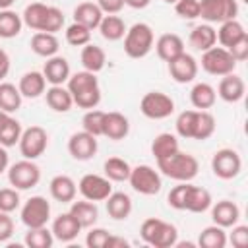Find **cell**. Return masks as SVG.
<instances>
[{"label": "cell", "mask_w": 248, "mask_h": 248, "mask_svg": "<svg viewBox=\"0 0 248 248\" xmlns=\"http://www.w3.org/2000/svg\"><path fill=\"white\" fill-rule=\"evenodd\" d=\"M213 203V198L209 194V190L202 188V186H190L188 190V198H186V207L184 211H190V213H203L211 207Z\"/></svg>", "instance_id": "35"}, {"label": "cell", "mask_w": 248, "mask_h": 248, "mask_svg": "<svg viewBox=\"0 0 248 248\" xmlns=\"http://www.w3.org/2000/svg\"><path fill=\"white\" fill-rule=\"evenodd\" d=\"M23 244L27 248H50L54 244V236L52 231L45 225V227H35V229H27Z\"/></svg>", "instance_id": "42"}, {"label": "cell", "mask_w": 248, "mask_h": 248, "mask_svg": "<svg viewBox=\"0 0 248 248\" xmlns=\"http://www.w3.org/2000/svg\"><path fill=\"white\" fill-rule=\"evenodd\" d=\"M70 213L78 219L81 229L93 227L99 219V207H97L95 202H89V200H79V202L74 200L72 205H70Z\"/></svg>", "instance_id": "30"}, {"label": "cell", "mask_w": 248, "mask_h": 248, "mask_svg": "<svg viewBox=\"0 0 248 248\" xmlns=\"http://www.w3.org/2000/svg\"><path fill=\"white\" fill-rule=\"evenodd\" d=\"M97 149H99L97 138L91 136L85 130L74 132L70 136V140H68V153L76 161H89V159H93L95 153H97Z\"/></svg>", "instance_id": "14"}, {"label": "cell", "mask_w": 248, "mask_h": 248, "mask_svg": "<svg viewBox=\"0 0 248 248\" xmlns=\"http://www.w3.org/2000/svg\"><path fill=\"white\" fill-rule=\"evenodd\" d=\"M155 52L163 62H170L172 58H176L178 54L184 52V41L180 35L176 33H163L157 41H155Z\"/></svg>", "instance_id": "22"}, {"label": "cell", "mask_w": 248, "mask_h": 248, "mask_svg": "<svg viewBox=\"0 0 248 248\" xmlns=\"http://www.w3.org/2000/svg\"><path fill=\"white\" fill-rule=\"evenodd\" d=\"M167 66H169L170 78L176 83H192L198 76V70H200L198 60L192 54H188L186 50L182 54H178L176 58H172L170 62H167Z\"/></svg>", "instance_id": "15"}, {"label": "cell", "mask_w": 248, "mask_h": 248, "mask_svg": "<svg viewBox=\"0 0 248 248\" xmlns=\"http://www.w3.org/2000/svg\"><path fill=\"white\" fill-rule=\"evenodd\" d=\"M128 182H130L132 190L138 192V194H141V196H155L163 188L161 172L155 170L151 165L132 167L130 176H128Z\"/></svg>", "instance_id": "6"}, {"label": "cell", "mask_w": 248, "mask_h": 248, "mask_svg": "<svg viewBox=\"0 0 248 248\" xmlns=\"http://www.w3.org/2000/svg\"><path fill=\"white\" fill-rule=\"evenodd\" d=\"M198 246L200 248H225L227 246V232L219 225H209L205 227L200 236H198Z\"/></svg>", "instance_id": "41"}, {"label": "cell", "mask_w": 248, "mask_h": 248, "mask_svg": "<svg viewBox=\"0 0 248 248\" xmlns=\"http://www.w3.org/2000/svg\"><path fill=\"white\" fill-rule=\"evenodd\" d=\"M130 163L122 157H108L103 163V172L110 182H126L130 176Z\"/></svg>", "instance_id": "39"}, {"label": "cell", "mask_w": 248, "mask_h": 248, "mask_svg": "<svg viewBox=\"0 0 248 248\" xmlns=\"http://www.w3.org/2000/svg\"><path fill=\"white\" fill-rule=\"evenodd\" d=\"M14 234V219L10 217V213L0 211V244L8 242Z\"/></svg>", "instance_id": "53"}, {"label": "cell", "mask_w": 248, "mask_h": 248, "mask_svg": "<svg viewBox=\"0 0 248 248\" xmlns=\"http://www.w3.org/2000/svg\"><path fill=\"white\" fill-rule=\"evenodd\" d=\"M217 101V91L207 81H198L190 89V103L196 110H209Z\"/></svg>", "instance_id": "26"}, {"label": "cell", "mask_w": 248, "mask_h": 248, "mask_svg": "<svg viewBox=\"0 0 248 248\" xmlns=\"http://www.w3.org/2000/svg\"><path fill=\"white\" fill-rule=\"evenodd\" d=\"M79 60H81L83 70L93 72V74H99L105 68V64H107V54H105V50L101 46H97L93 43H87L85 46H81Z\"/></svg>", "instance_id": "33"}, {"label": "cell", "mask_w": 248, "mask_h": 248, "mask_svg": "<svg viewBox=\"0 0 248 248\" xmlns=\"http://www.w3.org/2000/svg\"><path fill=\"white\" fill-rule=\"evenodd\" d=\"M231 54H232V58L236 60V62H244L246 58H248V37H244L242 41H238L236 45H232L231 48H227Z\"/></svg>", "instance_id": "55"}, {"label": "cell", "mask_w": 248, "mask_h": 248, "mask_svg": "<svg viewBox=\"0 0 248 248\" xmlns=\"http://www.w3.org/2000/svg\"><path fill=\"white\" fill-rule=\"evenodd\" d=\"M238 2L236 0H200V17L205 23H223L236 19Z\"/></svg>", "instance_id": "12"}, {"label": "cell", "mask_w": 248, "mask_h": 248, "mask_svg": "<svg viewBox=\"0 0 248 248\" xmlns=\"http://www.w3.org/2000/svg\"><path fill=\"white\" fill-rule=\"evenodd\" d=\"M194 122H196V108L182 110V112L176 116V120H174L176 136H178V138H184V140H192V134H194Z\"/></svg>", "instance_id": "46"}, {"label": "cell", "mask_w": 248, "mask_h": 248, "mask_svg": "<svg viewBox=\"0 0 248 248\" xmlns=\"http://www.w3.org/2000/svg\"><path fill=\"white\" fill-rule=\"evenodd\" d=\"M41 72H43L46 83H50V85H64L68 81V78L72 76L70 62L64 56H58V54L46 58Z\"/></svg>", "instance_id": "17"}, {"label": "cell", "mask_w": 248, "mask_h": 248, "mask_svg": "<svg viewBox=\"0 0 248 248\" xmlns=\"http://www.w3.org/2000/svg\"><path fill=\"white\" fill-rule=\"evenodd\" d=\"M66 87L74 99V105L79 108H97L101 103V85L97 79V74L81 70L68 78Z\"/></svg>", "instance_id": "1"}, {"label": "cell", "mask_w": 248, "mask_h": 248, "mask_svg": "<svg viewBox=\"0 0 248 248\" xmlns=\"http://www.w3.org/2000/svg\"><path fill=\"white\" fill-rule=\"evenodd\" d=\"M209 211H211V221L223 229H231L240 219V207L231 200H219L211 203Z\"/></svg>", "instance_id": "18"}, {"label": "cell", "mask_w": 248, "mask_h": 248, "mask_svg": "<svg viewBox=\"0 0 248 248\" xmlns=\"http://www.w3.org/2000/svg\"><path fill=\"white\" fill-rule=\"evenodd\" d=\"M17 89H19V93H21L23 99H37V97L45 95V91H46V79H45L43 72L31 70V72H25L19 78Z\"/></svg>", "instance_id": "23"}, {"label": "cell", "mask_w": 248, "mask_h": 248, "mask_svg": "<svg viewBox=\"0 0 248 248\" xmlns=\"http://www.w3.org/2000/svg\"><path fill=\"white\" fill-rule=\"evenodd\" d=\"M103 16H105V14L101 12V8H99L95 2H81V4H78V6L74 8V21L85 25V27L91 29V31L99 27Z\"/></svg>", "instance_id": "29"}, {"label": "cell", "mask_w": 248, "mask_h": 248, "mask_svg": "<svg viewBox=\"0 0 248 248\" xmlns=\"http://www.w3.org/2000/svg\"><path fill=\"white\" fill-rule=\"evenodd\" d=\"M140 110L149 120H163L174 112V101L163 91H147L140 101Z\"/></svg>", "instance_id": "9"}, {"label": "cell", "mask_w": 248, "mask_h": 248, "mask_svg": "<svg viewBox=\"0 0 248 248\" xmlns=\"http://www.w3.org/2000/svg\"><path fill=\"white\" fill-rule=\"evenodd\" d=\"M46 14H48V6L46 4H43V2H31V4L25 6V10L21 14L23 25H27L33 31H43L45 21H46Z\"/></svg>", "instance_id": "37"}, {"label": "cell", "mask_w": 248, "mask_h": 248, "mask_svg": "<svg viewBox=\"0 0 248 248\" xmlns=\"http://www.w3.org/2000/svg\"><path fill=\"white\" fill-rule=\"evenodd\" d=\"M8 116H10L8 112H4V110H0V128H2V124L6 122V118H8Z\"/></svg>", "instance_id": "61"}, {"label": "cell", "mask_w": 248, "mask_h": 248, "mask_svg": "<svg viewBox=\"0 0 248 248\" xmlns=\"http://www.w3.org/2000/svg\"><path fill=\"white\" fill-rule=\"evenodd\" d=\"M211 170L221 180H232L242 172V157L236 149L221 147L211 157Z\"/></svg>", "instance_id": "8"}, {"label": "cell", "mask_w": 248, "mask_h": 248, "mask_svg": "<svg viewBox=\"0 0 248 248\" xmlns=\"http://www.w3.org/2000/svg\"><path fill=\"white\" fill-rule=\"evenodd\" d=\"M21 205V198H19V190L12 188H0V211L12 213L16 209H19Z\"/></svg>", "instance_id": "48"}, {"label": "cell", "mask_w": 248, "mask_h": 248, "mask_svg": "<svg viewBox=\"0 0 248 248\" xmlns=\"http://www.w3.org/2000/svg\"><path fill=\"white\" fill-rule=\"evenodd\" d=\"M21 132H23L21 122L10 114V116L6 118V122L2 124V128H0V145H4V147H14V145L19 141Z\"/></svg>", "instance_id": "43"}, {"label": "cell", "mask_w": 248, "mask_h": 248, "mask_svg": "<svg viewBox=\"0 0 248 248\" xmlns=\"http://www.w3.org/2000/svg\"><path fill=\"white\" fill-rule=\"evenodd\" d=\"M66 43L72 46H85L87 43H91V29L76 21L70 23L66 27Z\"/></svg>", "instance_id": "45"}, {"label": "cell", "mask_w": 248, "mask_h": 248, "mask_svg": "<svg viewBox=\"0 0 248 248\" xmlns=\"http://www.w3.org/2000/svg\"><path fill=\"white\" fill-rule=\"evenodd\" d=\"M200 64H202V70H203L205 74L223 78V76H227V74H232L238 62L232 58V54H231L227 48L215 45V46H211V48H207V50L202 52Z\"/></svg>", "instance_id": "5"}, {"label": "cell", "mask_w": 248, "mask_h": 248, "mask_svg": "<svg viewBox=\"0 0 248 248\" xmlns=\"http://www.w3.org/2000/svg\"><path fill=\"white\" fill-rule=\"evenodd\" d=\"M140 236L153 248H172L178 242V229L157 217H147L140 227Z\"/></svg>", "instance_id": "3"}, {"label": "cell", "mask_w": 248, "mask_h": 248, "mask_svg": "<svg viewBox=\"0 0 248 248\" xmlns=\"http://www.w3.org/2000/svg\"><path fill=\"white\" fill-rule=\"evenodd\" d=\"M14 2H16V0H0V10H8V8H12Z\"/></svg>", "instance_id": "60"}, {"label": "cell", "mask_w": 248, "mask_h": 248, "mask_svg": "<svg viewBox=\"0 0 248 248\" xmlns=\"http://www.w3.org/2000/svg\"><path fill=\"white\" fill-rule=\"evenodd\" d=\"M78 190L81 194L83 200H89V202H105L110 192H112V182L105 176V174H83L78 182Z\"/></svg>", "instance_id": "13"}, {"label": "cell", "mask_w": 248, "mask_h": 248, "mask_svg": "<svg viewBox=\"0 0 248 248\" xmlns=\"http://www.w3.org/2000/svg\"><path fill=\"white\" fill-rule=\"evenodd\" d=\"M48 192H50V198L60 203H72L78 194V184L68 174H56L48 182Z\"/></svg>", "instance_id": "20"}, {"label": "cell", "mask_w": 248, "mask_h": 248, "mask_svg": "<svg viewBox=\"0 0 248 248\" xmlns=\"http://www.w3.org/2000/svg\"><path fill=\"white\" fill-rule=\"evenodd\" d=\"M97 29H99V33H101V37L105 41L114 43V41L124 39L128 27H126L124 19L118 14H108V16H103V19H101V23H99Z\"/></svg>", "instance_id": "31"}, {"label": "cell", "mask_w": 248, "mask_h": 248, "mask_svg": "<svg viewBox=\"0 0 248 248\" xmlns=\"http://www.w3.org/2000/svg\"><path fill=\"white\" fill-rule=\"evenodd\" d=\"M215 116L209 110H196V122H194V134L192 140L205 141L215 134Z\"/></svg>", "instance_id": "40"}, {"label": "cell", "mask_w": 248, "mask_h": 248, "mask_svg": "<svg viewBox=\"0 0 248 248\" xmlns=\"http://www.w3.org/2000/svg\"><path fill=\"white\" fill-rule=\"evenodd\" d=\"M10 54L4 50V48H0V81H4L6 78H8V74H10Z\"/></svg>", "instance_id": "56"}, {"label": "cell", "mask_w": 248, "mask_h": 248, "mask_svg": "<svg viewBox=\"0 0 248 248\" xmlns=\"http://www.w3.org/2000/svg\"><path fill=\"white\" fill-rule=\"evenodd\" d=\"M178 149H180L178 136L176 134H170V132H161L151 141V155L155 157V161L167 159V157L174 155Z\"/></svg>", "instance_id": "28"}, {"label": "cell", "mask_w": 248, "mask_h": 248, "mask_svg": "<svg viewBox=\"0 0 248 248\" xmlns=\"http://www.w3.org/2000/svg\"><path fill=\"white\" fill-rule=\"evenodd\" d=\"M157 170L163 176L170 178V180H176V182H192L198 176L200 163H198V159L194 155L184 153V151L178 149L174 155L157 161Z\"/></svg>", "instance_id": "2"}, {"label": "cell", "mask_w": 248, "mask_h": 248, "mask_svg": "<svg viewBox=\"0 0 248 248\" xmlns=\"http://www.w3.org/2000/svg\"><path fill=\"white\" fill-rule=\"evenodd\" d=\"M215 31H217V41H219V45L223 48H231L232 45H236L238 41L248 37L244 25L238 19L223 21V23H219V29H215Z\"/></svg>", "instance_id": "25"}, {"label": "cell", "mask_w": 248, "mask_h": 248, "mask_svg": "<svg viewBox=\"0 0 248 248\" xmlns=\"http://www.w3.org/2000/svg\"><path fill=\"white\" fill-rule=\"evenodd\" d=\"M217 95L225 101V103H238L244 99V93H246V83L240 76H236L234 72L232 74H227L221 78L219 85H217Z\"/></svg>", "instance_id": "19"}, {"label": "cell", "mask_w": 248, "mask_h": 248, "mask_svg": "<svg viewBox=\"0 0 248 248\" xmlns=\"http://www.w3.org/2000/svg\"><path fill=\"white\" fill-rule=\"evenodd\" d=\"M23 97L17 89V85L10 83V81H0V110L14 114L21 108Z\"/></svg>", "instance_id": "36"}, {"label": "cell", "mask_w": 248, "mask_h": 248, "mask_svg": "<svg viewBox=\"0 0 248 248\" xmlns=\"http://www.w3.org/2000/svg\"><path fill=\"white\" fill-rule=\"evenodd\" d=\"M19 219L27 229L45 227L50 221V202L45 196H31L19 205Z\"/></svg>", "instance_id": "10"}, {"label": "cell", "mask_w": 248, "mask_h": 248, "mask_svg": "<svg viewBox=\"0 0 248 248\" xmlns=\"http://www.w3.org/2000/svg\"><path fill=\"white\" fill-rule=\"evenodd\" d=\"M128 246H130V242H128L126 238L116 236V234H110L108 240H107V246H105V248H128Z\"/></svg>", "instance_id": "57"}, {"label": "cell", "mask_w": 248, "mask_h": 248, "mask_svg": "<svg viewBox=\"0 0 248 248\" xmlns=\"http://www.w3.org/2000/svg\"><path fill=\"white\" fill-rule=\"evenodd\" d=\"M23 19L21 14L14 12L12 8L0 10V39H14L21 33Z\"/></svg>", "instance_id": "38"}, {"label": "cell", "mask_w": 248, "mask_h": 248, "mask_svg": "<svg viewBox=\"0 0 248 248\" xmlns=\"http://www.w3.org/2000/svg\"><path fill=\"white\" fill-rule=\"evenodd\" d=\"M130 134V120L122 114V112H105L103 118V136L112 140V141H120Z\"/></svg>", "instance_id": "21"}, {"label": "cell", "mask_w": 248, "mask_h": 248, "mask_svg": "<svg viewBox=\"0 0 248 248\" xmlns=\"http://www.w3.org/2000/svg\"><path fill=\"white\" fill-rule=\"evenodd\" d=\"M124 4L134 8V10H143V8H147L151 4V0H124Z\"/></svg>", "instance_id": "59"}, {"label": "cell", "mask_w": 248, "mask_h": 248, "mask_svg": "<svg viewBox=\"0 0 248 248\" xmlns=\"http://www.w3.org/2000/svg\"><path fill=\"white\" fill-rule=\"evenodd\" d=\"M227 242H231L234 248H246L248 246V225H232L231 234L227 236Z\"/></svg>", "instance_id": "52"}, {"label": "cell", "mask_w": 248, "mask_h": 248, "mask_svg": "<svg viewBox=\"0 0 248 248\" xmlns=\"http://www.w3.org/2000/svg\"><path fill=\"white\" fill-rule=\"evenodd\" d=\"M153 45H155V35H153V29L149 23L138 21L126 29L124 52L128 58H134V60L145 58L153 50Z\"/></svg>", "instance_id": "4"}, {"label": "cell", "mask_w": 248, "mask_h": 248, "mask_svg": "<svg viewBox=\"0 0 248 248\" xmlns=\"http://www.w3.org/2000/svg\"><path fill=\"white\" fill-rule=\"evenodd\" d=\"M58 48H60V43L54 33L37 31L31 37V50L41 58H50V56L58 54Z\"/></svg>", "instance_id": "34"}, {"label": "cell", "mask_w": 248, "mask_h": 248, "mask_svg": "<svg viewBox=\"0 0 248 248\" xmlns=\"http://www.w3.org/2000/svg\"><path fill=\"white\" fill-rule=\"evenodd\" d=\"M8 182L16 190H31L41 182V167L31 159H21L8 167Z\"/></svg>", "instance_id": "7"}, {"label": "cell", "mask_w": 248, "mask_h": 248, "mask_svg": "<svg viewBox=\"0 0 248 248\" xmlns=\"http://www.w3.org/2000/svg\"><path fill=\"white\" fill-rule=\"evenodd\" d=\"M107 213L114 221H126L132 213V198L126 192H110V196L105 200Z\"/></svg>", "instance_id": "24"}, {"label": "cell", "mask_w": 248, "mask_h": 248, "mask_svg": "<svg viewBox=\"0 0 248 248\" xmlns=\"http://www.w3.org/2000/svg\"><path fill=\"white\" fill-rule=\"evenodd\" d=\"M188 41L196 50L203 52V50H207V48L217 45V31H215V27L211 23H202V25H196L190 31Z\"/></svg>", "instance_id": "32"}, {"label": "cell", "mask_w": 248, "mask_h": 248, "mask_svg": "<svg viewBox=\"0 0 248 248\" xmlns=\"http://www.w3.org/2000/svg\"><path fill=\"white\" fill-rule=\"evenodd\" d=\"M10 167V155H8V147L0 145V174L6 172Z\"/></svg>", "instance_id": "58"}, {"label": "cell", "mask_w": 248, "mask_h": 248, "mask_svg": "<svg viewBox=\"0 0 248 248\" xmlns=\"http://www.w3.org/2000/svg\"><path fill=\"white\" fill-rule=\"evenodd\" d=\"M163 2H167V4H174V2H178V0H163Z\"/></svg>", "instance_id": "62"}, {"label": "cell", "mask_w": 248, "mask_h": 248, "mask_svg": "<svg viewBox=\"0 0 248 248\" xmlns=\"http://www.w3.org/2000/svg\"><path fill=\"white\" fill-rule=\"evenodd\" d=\"M174 12L182 19H198L200 17V0H178V2H174Z\"/></svg>", "instance_id": "49"}, {"label": "cell", "mask_w": 248, "mask_h": 248, "mask_svg": "<svg viewBox=\"0 0 248 248\" xmlns=\"http://www.w3.org/2000/svg\"><path fill=\"white\" fill-rule=\"evenodd\" d=\"M50 231H52L54 240L68 244V242H74L78 238V234L81 232V225L78 223V219L70 211H66V213H60L58 217H54Z\"/></svg>", "instance_id": "16"}, {"label": "cell", "mask_w": 248, "mask_h": 248, "mask_svg": "<svg viewBox=\"0 0 248 248\" xmlns=\"http://www.w3.org/2000/svg\"><path fill=\"white\" fill-rule=\"evenodd\" d=\"M62 27H64V14H62V10L56 8V6H48V14H46V21H45L43 31L56 35Z\"/></svg>", "instance_id": "50"}, {"label": "cell", "mask_w": 248, "mask_h": 248, "mask_svg": "<svg viewBox=\"0 0 248 248\" xmlns=\"http://www.w3.org/2000/svg\"><path fill=\"white\" fill-rule=\"evenodd\" d=\"M95 4L101 8V12L105 16H108V14H120L124 10V6H126L124 0H97Z\"/></svg>", "instance_id": "54"}, {"label": "cell", "mask_w": 248, "mask_h": 248, "mask_svg": "<svg viewBox=\"0 0 248 248\" xmlns=\"http://www.w3.org/2000/svg\"><path fill=\"white\" fill-rule=\"evenodd\" d=\"M108 231L103 227H89V232L85 236V244L89 248H105L107 240H108Z\"/></svg>", "instance_id": "51"}, {"label": "cell", "mask_w": 248, "mask_h": 248, "mask_svg": "<svg viewBox=\"0 0 248 248\" xmlns=\"http://www.w3.org/2000/svg\"><path fill=\"white\" fill-rule=\"evenodd\" d=\"M45 101H46L50 110L60 112V114L68 112L74 107V99H72V95H70L66 85H50L45 91Z\"/></svg>", "instance_id": "27"}, {"label": "cell", "mask_w": 248, "mask_h": 248, "mask_svg": "<svg viewBox=\"0 0 248 248\" xmlns=\"http://www.w3.org/2000/svg\"><path fill=\"white\" fill-rule=\"evenodd\" d=\"M190 186H192V182H178L176 186L170 188V192H169V196H167V202H169V205H170L172 209L184 211Z\"/></svg>", "instance_id": "47"}, {"label": "cell", "mask_w": 248, "mask_h": 248, "mask_svg": "<svg viewBox=\"0 0 248 248\" xmlns=\"http://www.w3.org/2000/svg\"><path fill=\"white\" fill-rule=\"evenodd\" d=\"M19 153L23 155V159H39L46 147H48V134L43 126H29L21 132V138L17 141Z\"/></svg>", "instance_id": "11"}, {"label": "cell", "mask_w": 248, "mask_h": 248, "mask_svg": "<svg viewBox=\"0 0 248 248\" xmlns=\"http://www.w3.org/2000/svg\"><path fill=\"white\" fill-rule=\"evenodd\" d=\"M103 118H105V110H99V108L85 110V114L81 118V130L89 132L95 138L103 136Z\"/></svg>", "instance_id": "44"}]
</instances>
